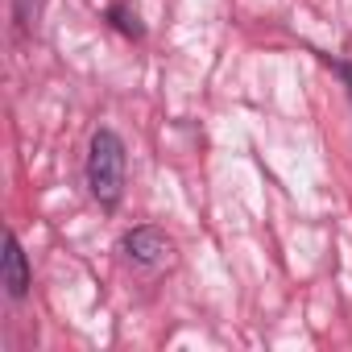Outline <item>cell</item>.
Returning <instances> with one entry per match:
<instances>
[{"instance_id": "6da1fadb", "label": "cell", "mask_w": 352, "mask_h": 352, "mask_svg": "<svg viewBox=\"0 0 352 352\" xmlns=\"http://www.w3.org/2000/svg\"><path fill=\"white\" fill-rule=\"evenodd\" d=\"M124 174H129V157H124V141L116 129H96L91 145H87V191L104 212H116L124 199Z\"/></svg>"}, {"instance_id": "7a4b0ae2", "label": "cell", "mask_w": 352, "mask_h": 352, "mask_svg": "<svg viewBox=\"0 0 352 352\" xmlns=\"http://www.w3.org/2000/svg\"><path fill=\"white\" fill-rule=\"evenodd\" d=\"M120 249H124V257H129L133 265H145V270H162V265L174 257V241H170L162 228H153V224L133 228Z\"/></svg>"}, {"instance_id": "3957f363", "label": "cell", "mask_w": 352, "mask_h": 352, "mask_svg": "<svg viewBox=\"0 0 352 352\" xmlns=\"http://www.w3.org/2000/svg\"><path fill=\"white\" fill-rule=\"evenodd\" d=\"M0 274H5V290H9L13 302H21V298L30 294L34 270H30V257H25V249H21V241H17L13 228L5 232V261H0Z\"/></svg>"}, {"instance_id": "277c9868", "label": "cell", "mask_w": 352, "mask_h": 352, "mask_svg": "<svg viewBox=\"0 0 352 352\" xmlns=\"http://www.w3.org/2000/svg\"><path fill=\"white\" fill-rule=\"evenodd\" d=\"M108 21H112L124 38H145V25H141L137 9H129V5H112V9H108Z\"/></svg>"}, {"instance_id": "5b68a950", "label": "cell", "mask_w": 352, "mask_h": 352, "mask_svg": "<svg viewBox=\"0 0 352 352\" xmlns=\"http://www.w3.org/2000/svg\"><path fill=\"white\" fill-rule=\"evenodd\" d=\"M38 5H42V0H13V21H17V30H30L34 25Z\"/></svg>"}, {"instance_id": "8992f818", "label": "cell", "mask_w": 352, "mask_h": 352, "mask_svg": "<svg viewBox=\"0 0 352 352\" xmlns=\"http://www.w3.org/2000/svg\"><path fill=\"white\" fill-rule=\"evenodd\" d=\"M323 63H327V67H331L344 83H348V96H352V67H348V63H331V58H323Z\"/></svg>"}]
</instances>
